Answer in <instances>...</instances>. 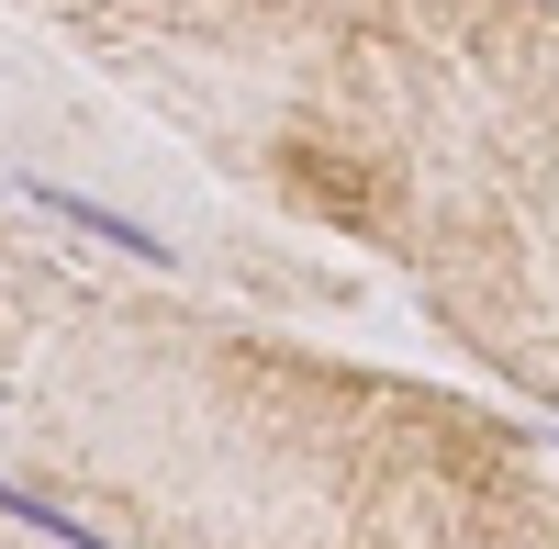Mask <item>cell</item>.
<instances>
[{"label": "cell", "mask_w": 559, "mask_h": 549, "mask_svg": "<svg viewBox=\"0 0 559 549\" xmlns=\"http://www.w3.org/2000/svg\"><path fill=\"white\" fill-rule=\"evenodd\" d=\"M12 191L34 202V213H57V224H79V236H102V247H123V258H146V269H168L179 247L157 236V224H134V213H112L102 191H68V179H12Z\"/></svg>", "instance_id": "cell-1"}]
</instances>
